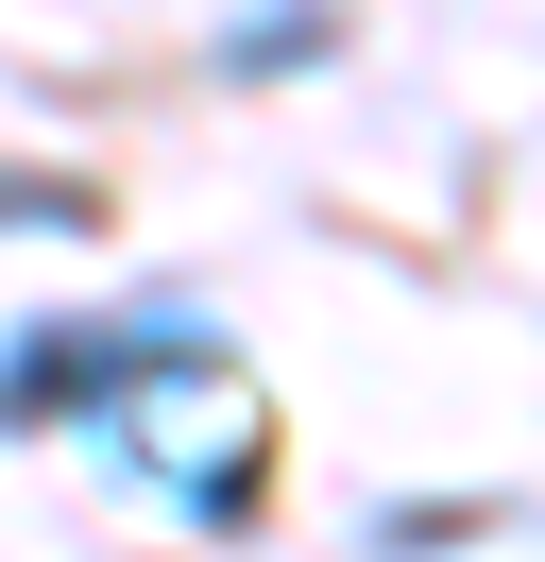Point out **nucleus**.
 I'll use <instances>...</instances> for the list:
<instances>
[{"mask_svg":"<svg viewBox=\"0 0 545 562\" xmlns=\"http://www.w3.org/2000/svg\"><path fill=\"white\" fill-rule=\"evenodd\" d=\"M204 358H222V324H188V307H136V324H34V341L0 358V426L120 409L136 375H204Z\"/></svg>","mask_w":545,"mask_h":562,"instance_id":"obj_1","label":"nucleus"},{"mask_svg":"<svg viewBox=\"0 0 545 562\" xmlns=\"http://www.w3.org/2000/svg\"><path fill=\"white\" fill-rule=\"evenodd\" d=\"M0 222H34V239H68V222H86V188H68V171H0Z\"/></svg>","mask_w":545,"mask_h":562,"instance_id":"obj_3","label":"nucleus"},{"mask_svg":"<svg viewBox=\"0 0 545 562\" xmlns=\"http://www.w3.org/2000/svg\"><path fill=\"white\" fill-rule=\"evenodd\" d=\"M341 52V0H256V18H222V86H290Z\"/></svg>","mask_w":545,"mask_h":562,"instance_id":"obj_2","label":"nucleus"}]
</instances>
